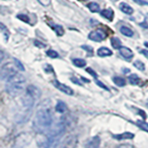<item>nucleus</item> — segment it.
<instances>
[{
	"mask_svg": "<svg viewBox=\"0 0 148 148\" xmlns=\"http://www.w3.org/2000/svg\"><path fill=\"white\" fill-rule=\"evenodd\" d=\"M49 105L43 103L37 110L34 120V129L35 132H44L46 130L50 129L53 121V114L50 109Z\"/></svg>",
	"mask_w": 148,
	"mask_h": 148,
	"instance_id": "nucleus-1",
	"label": "nucleus"
},
{
	"mask_svg": "<svg viewBox=\"0 0 148 148\" xmlns=\"http://www.w3.org/2000/svg\"><path fill=\"white\" fill-rule=\"evenodd\" d=\"M24 84H25V78L21 74L17 73L16 75H14L13 77H11L7 81L6 90L9 95L18 96L24 90Z\"/></svg>",
	"mask_w": 148,
	"mask_h": 148,
	"instance_id": "nucleus-2",
	"label": "nucleus"
},
{
	"mask_svg": "<svg viewBox=\"0 0 148 148\" xmlns=\"http://www.w3.org/2000/svg\"><path fill=\"white\" fill-rule=\"evenodd\" d=\"M41 96V91L39 88L34 85H30L27 87L25 95L22 98V106L25 111H31L34 108V103Z\"/></svg>",
	"mask_w": 148,
	"mask_h": 148,
	"instance_id": "nucleus-3",
	"label": "nucleus"
},
{
	"mask_svg": "<svg viewBox=\"0 0 148 148\" xmlns=\"http://www.w3.org/2000/svg\"><path fill=\"white\" fill-rule=\"evenodd\" d=\"M17 67L15 64L12 63H7L2 66L1 71H0V76L3 81H8L14 75H16L17 72Z\"/></svg>",
	"mask_w": 148,
	"mask_h": 148,
	"instance_id": "nucleus-4",
	"label": "nucleus"
},
{
	"mask_svg": "<svg viewBox=\"0 0 148 148\" xmlns=\"http://www.w3.org/2000/svg\"><path fill=\"white\" fill-rule=\"evenodd\" d=\"M31 137L28 134H21L18 136L11 148H29Z\"/></svg>",
	"mask_w": 148,
	"mask_h": 148,
	"instance_id": "nucleus-5",
	"label": "nucleus"
},
{
	"mask_svg": "<svg viewBox=\"0 0 148 148\" xmlns=\"http://www.w3.org/2000/svg\"><path fill=\"white\" fill-rule=\"evenodd\" d=\"M53 83H54V85H55L56 88H57V89H58L59 91H61L62 92H64V94H66L68 95H72L74 94V92H73V90L71 89V88L67 86V85H65L64 83L59 82L58 81H54Z\"/></svg>",
	"mask_w": 148,
	"mask_h": 148,
	"instance_id": "nucleus-6",
	"label": "nucleus"
},
{
	"mask_svg": "<svg viewBox=\"0 0 148 148\" xmlns=\"http://www.w3.org/2000/svg\"><path fill=\"white\" fill-rule=\"evenodd\" d=\"M106 37V34L101 30L91 32L89 34V39L95 41V42H101V41L105 40Z\"/></svg>",
	"mask_w": 148,
	"mask_h": 148,
	"instance_id": "nucleus-7",
	"label": "nucleus"
},
{
	"mask_svg": "<svg viewBox=\"0 0 148 148\" xmlns=\"http://www.w3.org/2000/svg\"><path fill=\"white\" fill-rule=\"evenodd\" d=\"M101 140L98 136H95L88 140L85 143V148H98L100 145Z\"/></svg>",
	"mask_w": 148,
	"mask_h": 148,
	"instance_id": "nucleus-8",
	"label": "nucleus"
},
{
	"mask_svg": "<svg viewBox=\"0 0 148 148\" xmlns=\"http://www.w3.org/2000/svg\"><path fill=\"white\" fill-rule=\"evenodd\" d=\"M119 53L126 59H132L133 58V52L130 48L126 47V46H121L119 48Z\"/></svg>",
	"mask_w": 148,
	"mask_h": 148,
	"instance_id": "nucleus-9",
	"label": "nucleus"
},
{
	"mask_svg": "<svg viewBox=\"0 0 148 148\" xmlns=\"http://www.w3.org/2000/svg\"><path fill=\"white\" fill-rule=\"evenodd\" d=\"M119 8H120V10H121L122 12L128 14V15H132V14L133 13L132 8L130 6V5H128L127 3H124V2L120 3L119 4Z\"/></svg>",
	"mask_w": 148,
	"mask_h": 148,
	"instance_id": "nucleus-10",
	"label": "nucleus"
},
{
	"mask_svg": "<svg viewBox=\"0 0 148 148\" xmlns=\"http://www.w3.org/2000/svg\"><path fill=\"white\" fill-rule=\"evenodd\" d=\"M113 137L117 140H127V139L131 140V139L134 138V134L132 132H124L121 134H118V135H113Z\"/></svg>",
	"mask_w": 148,
	"mask_h": 148,
	"instance_id": "nucleus-11",
	"label": "nucleus"
},
{
	"mask_svg": "<svg viewBox=\"0 0 148 148\" xmlns=\"http://www.w3.org/2000/svg\"><path fill=\"white\" fill-rule=\"evenodd\" d=\"M112 51L110 49L106 48V47H100L98 50H97V55L99 57H109V56H112Z\"/></svg>",
	"mask_w": 148,
	"mask_h": 148,
	"instance_id": "nucleus-12",
	"label": "nucleus"
},
{
	"mask_svg": "<svg viewBox=\"0 0 148 148\" xmlns=\"http://www.w3.org/2000/svg\"><path fill=\"white\" fill-rule=\"evenodd\" d=\"M101 15L105 17L106 18H108V21H113V17H114V11L112 9L106 8V9H103L101 11Z\"/></svg>",
	"mask_w": 148,
	"mask_h": 148,
	"instance_id": "nucleus-13",
	"label": "nucleus"
},
{
	"mask_svg": "<svg viewBox=\"0 0 148 148\" xmlns=\"http://www.w3.org/2000/svg\"><path fill=\"white\" fill-rule=\"evenodd\" d=\"M128 79H129L130 83L132 85H138V84H140V82H141V79L139 78L137 74H132V75L129 76Z\"/></svg>",
	"mask_w": 148,
	"mask_h": 148,
	"instance_id": "nucleus-14",
	"label": "nucleus"
},
{
	"mask_svg": "<svg viewBox=\"0 0 148 148\" xmlns=\"http://www.w3.org/2000/svg\"><path fill=\"white\" fill-rule=\"evenodd\" d=\"M56 110L59 113H64L67 110V105L63 101H58L57 106H56Z\"/></svg>",
	"mask_w": 148,
	"mask_h": 148,
	"instance_id": "nucleus-15",
	"label": "nucleus"
},
{
	"mask_svg": "<svg viewBox=\"0 0 148 148\" xmlns=\"http://www.w3.org/2000/svg\"><path fill=\"white\" fill-rule=\"evenodd\" d=\"M50 27L52 28V29L57 32L58 35H63L64 34V30L63 28L60 26V25H58V24H55V23H50Z\"/></svg>",
	"mask_w": 148,
	"mask_h": 148,
	"instance_id": "nucleus-16",
	"label": "nucleus"
},
{
	"mask_svg": "<svg viewBox=\"0 0 148 148\" xmlns=\"http://www.w3.org/2000/svg\"><path fill=\"white\" fill-rule=\"evenodd\" d=\"M110 43H111V45H112L115 49H119L121 47V41L119 38H117V37H112V38L110 39Z\"/></svg>",
	"mask_w": 148,
	"mask_h": 148,
	"instance_id": "nucleus-17",
	"label": "nucleus"
},
{
	"mask_svg": "<svg viewBox=\"0 0 148 148\" xmlns=\"http://www.w3.org/2000/svg\"><path fill=\"white\" fill-rule=\"evenodd\" d=\"M120 32L125 35V36H128V37H132L133 36V32L130 29V28L126 27V26H122L121 28H120Z\"/></svg>",
	"mask_w": 148,
	"mask_h": 148,
	"instance_id": "nucleus-18",
	"label": "nucleus"
},
{
	"mask_svg": "<svg viewBox=\"0 0 148 148\" xmlns=\"http://www.w3.org/2000/svg\"><path fill=\"white\" fill-rule=\"evenodd\" d=\"M72 62L78 68H83L86 66V61L84 59H82V58H75L72 60Z\"/></svg>",
	"mask_w": 148,
	"mask_h": 148,
	"instance_id": "nucleus-19",
	"label": "nucleus"
},
{
	"mask_svg": "<svg viewBox=\"0 0 148 148\" xmlns=\"http://www.w3.org/2000/svg\"><path fill=\"white\" fill-rule=\"evenodd\" d=\"M113 82L116 85H118L119 87H123L125 84H126V81L124 80L121 77H114L113 78Z\"/></svg>",
	"mask_w": 148,
	"mask_h": 148,
	"instance_id": "nucleus-20",
	"label": "nucleus"
},
{
	"mask_svg": "<svg viewBox=\"0 0 148 148\" xmlns=\"http://www.w3.org/2000/svg\"><path fill=\"white\" fill-rule=\"evenodd\" d=\"M88 8H89V9L92 11V12H98L99 9H100V7L99 5L95 3V2H91L88 4Z\"/></svg>",
	"mask_w": 148,
	"mask_h": 148,
	"instance_id": "nucleus-21",
	"label": "nucleus"
},
{
	"mask_svg": "<svg viewBox=\"0 0 148 148\" xmlns=\"http://www.w3.org/2000/svg\"><path fill=\"white\" fill-rule=\"evenodd\" d=\"M133 66L135 67L136 69H138L139 71H145V64H143L142 61H140V60H136V61H134Z\"/></svg>",
	"mask_w": 148,
	"mask_h": 148,
	"instance_id": "nucleus-22",
	"label": "nucleus"
},
{
	"mask_svg": "<svg viewBox=\"0 0 148 148\" xmlns=\"http://www.w3.org/2000/svg\"><path fill=\"white\" fill-rule=\"evenodd\" d=\"M46 55L51 58H58V54L54 50H48L47 52H46Z\"/></svg>",
	"mask_w": 148,
	"mask_h": 148,
	"instance_id": "nucleus-23",
	"label": "nucleus"
},
{
	"mask_svg": "<svg viewBox=\"0 0 148 148\" xmlns=\"http://www.w3.org/2000/svg\"><path fill=\"white\" fill-rule=\"evenodd\" d=\"M14 63H15V65H16V67L18 69H21V71H25V69H24V66L21 64V62L20 61V60H18V59H14Z\"/></svg>",
	"mask_w": 148,
	"mask_h": 148,
	"instance_id": "nucleus-24",
	"label": "nucleus"
},
{
	"mask_svg": "<svg viewBox=\"0 0 148 148\" xmlns=\"http://www.w3.org/2000/svg\"><path fill=\"white\" fill-rule=\"evenodd\" d=\"M18 20H21L22 21H24V22H30V18L28 16L26 15H23V14H18V15L17 16Z\"/></svg>",
	"mask_w": 148,
	"mask_h": 148,
	"instance_id": "nucleus-25",
	"label": "nucleus"
},
{
	"mask_svg": "<svg viewBox=\"0 0 148 148\" xmlns=\"http://www.w3.org/2000/svg\"><path fill=\"white\" fill-rule=\"evenodd\" d=\"M137 124L140 126L143 130H145V132H148V123L145 122H143V121H137Z\"/></svg>",
	"mask_w": 148,
	"mask_h": 148,
	"instance_id": "nucleus-26",
	"label": "nucleus"
},
{
	"mask_svg": "<svg viewBox=\"0 0 148 148\" xmlns=\"http://www.w3.org/2000/svg\"><path fill=\"white\" fill-rule=\"evenodd\" d=\"M82 48L86 50L88 53H90V56H92V53H94V49H92V46H89V45H82Z\"/></svg>",
	"mask_w": 148,
	"mask_h": 148,
	"instance_id": "nucleus-27",
	"label": "nucleus"
},
{
	"mask_svg": "<svg viewBox=\"0 0 148 148\" xmlns=\"http://www.w3.org/2000/svg\"><path fill=\"white\" fill-rule=\"evenodd\" d=\"M86 71H87L88 73H89V74H91V75H92V77L97 78V73H96L92 69H91V68H87V69H86Z\"/></svg>",
	"mask_w": 148,
	"mask_h": 148,
	"instance_id": "nucleus-28",
	"label": "nucleus"
},
{
	"mask_svg": "<svg viewBox=\"0 0 148 148\" xmlns=\"http://www.w3.org/2000/svg\"><path fill=\"white\" fill-rule=\"evenodd\" d=\"M38 2H39L41 5H43V6L47 7V6H49V5H50L51 0H38Z\"/></svg>",
	"mask_w": 148,
	"mask_h": 148,
	"instance_id": "nucleus-29",
	"label": "nucleus"
},
{
	"mask_svg": "<svg viewBox=\"0 0 148 148\" xmlns=\"http://www.w3.org/2000/svg\"><path fill=\"white\" fill-rule=\"evenodd\" d=\"M34 45H35L36 46H38V47H41V48L45 47V45H44L43 43H41V42L38 41V40H35V41H34Z\"/></svg>",
	"mask_w": 148,
	"mask_h": 148,
	"instance_id": "nucleus-30",
	"label": "nucleus"
},
{
	"mask_svg": "<svg viewBox=\"0 0 148 148\" xmlns=\"http://www.w3.org/2000/svg\"><path fill=\"white\" fill-rule=\"evenodd\" d=\"M140 25L143 27V28H145V29H148V18H146L145 21H143L142 23H140Z\"/></svg>",
	"mask_w": 148,
	"mask_h": 148,
	"instance_id": "nucleus-31",
	"label": "nucleus"
},
{
	"mask_svg": "<svg viewBox=\"0 0 148 148\" xmlns=\"http://www.w3.org/2000/svg\"><path fill=\"white\" fill-rule=\"evenodd\" d=\"M95 83H96V84L97 85H99L101 88H104V89H106V90H108V87H106L105 84H104V83H102L100 81H97V80H95Z\"/></svg>",
	"mask_w": 148,
	"mask_h": 148,
	"instance_id": "nucleus-32",
	"label": "nucleus"
},
{
	"mask_svg": "<svg viewBox=\"0 0 148 148\" xmlns=\"http://www.w3.org/2000/svg\"><path fill=\"white\" fill-rule=\"evenodd\" d=\"M134 2H136L139 5H148V2L143 1V0H133Z\"/></svg>",
	"mask_w": 148,
	"mask_h": 148,
	"instance_id": "nucleus-33",
	"label": "nucleus"
},
{
	"mask_svg": "<svg viewBox=\"0 0 148 148\" xmlns=\"http://www.w3.org/2000/svg\"><path fill=\"white\" fill-rule=\"evenodd\" d=\"M140 52L143 55V56H145V57L148 59V50H146V49H142L141 51H140Z\"/></svg>",
	"mask_w": 148,
	"mask_h": 148,
	"instance_id": "nucleus-34",
	"label": "nucleus"
},
{
	"mask_svg": "<svg viewBox=\"0 0 148 148\" xmlns=\"http://www.w3.org/2000/svg\"><path fill=\"white\" fill-rule=\"evenodd\" d=\"M71 82H75V83H77V84H79V85H82V83L79 82L76 78H71Z\"/></svg>",
	"mask_w": 148,
	"mask_h": 148,
	"instance_id": "nucleus-35",
	"label": "nucleus"
},
{
	"mask_svg": "<svg viewBox=\"0 0 148 148\" xmlns=\"http://www.w3.org/2000/svg\"><path fill=\"white\" fill-rule=\"evenodd\" d=\"M145 45L148 47V42H145Z\"/></svg>",
	"mask_w": 148,
	"mask_h": 148,
	"instance_id": "nucleus-36",
	"label": "nucleus"
},
{
	"mask_svg": "<svg viewBox=\"0 0 148 148\" xmlns=\"http://www.w3.org/2000/svg\"><path fill=\"white\" fill-rule=\"evenodd\" d=\"M147 106H148V102H147Z\"/></svg>",
	"mask_w": 148,
	"mask_h": 148,
	"instance_id": "nucleus-37",
	"label": "nucleus"
}]
</instances>
